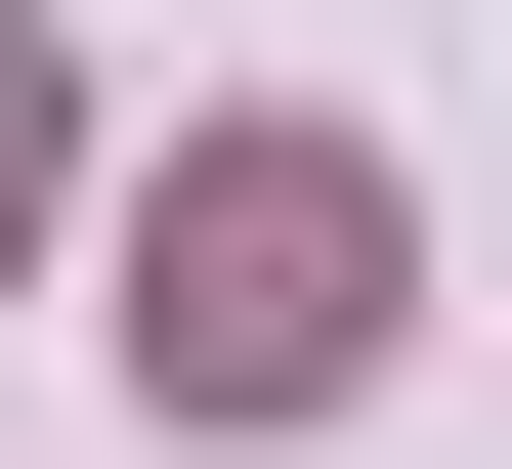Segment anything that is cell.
<instances>
[{
  "mask_svg": "<svg viewBox=\"0 0 512 469\" xmlns=\"http://www.w3.org/2000/svg\"><path fill=\"white\" fill-rule=\"evenodd\" d=\"M384 256H427V214H384L342 128H214V171L128 214V384H214V427H342V384H384Z\"/></svg>",
  "mask_w": 512,
  "mask_h": 469,
  "instance_id": "cell-1",
  "label": "cell"
},
{
  "mask_svg": "<svg viewBox=\"0 0 512 469\" xmlns=\"http://www.w3.org/2000/svg\"><path fill=\"white\" fill-rule=\"evenodd\" d=\"M0 214H43V43H0Z\"/></svg>",
  "mask_w": 512,
  "mask_h": 469,
  "instance_id": "cell-2",
  "label": "cell"
}]
</instances>
